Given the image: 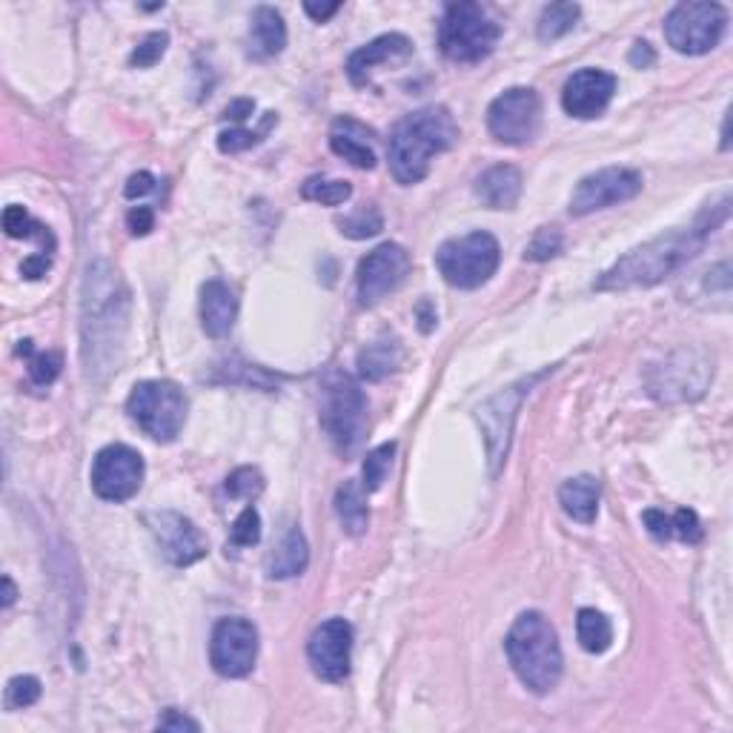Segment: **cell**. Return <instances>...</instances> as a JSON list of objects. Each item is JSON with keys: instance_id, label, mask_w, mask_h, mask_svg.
Instances as JSON below:
<instances>
[{"instance_id": "6da1fadb", "label": "cell", "mask_w": 733, "mask_h": 733, "mask_svg": "<svg viewBox=\"0 0 733 733\" xmlns=\"http://www.w3.org/2000/svg\"><path fill=\"white\" fill-rule=\"evenodd\" d=\"M130 327V290L107 261L87 267L81 295V359L87 379L103 384L118 373Z\"/></svg>"}, {"instance_id": "7a4b0ae2", "label": "cell", "mask_w": 733, "mask_h": 733, "mask_svg": "<svg viewBox=\"0 0 733 733\" xmlns=\"http://www.w3.org/2000/svg\"><path fill=\"white\" fill-rule=\"evenodd\" d=\"M727 212H731V198L725 192L716 204H707L691 227L665 232V235L653 238L647 244L627 252L625 259H619L611 270L602 272V279L593 284V290L616 292L633 290V287H653L659 281H665L667 275L682 270L687 261L696 259V252L705 247L711 232L725 224Z\"/></svg>"}, {"instance_id": "3957f363", "label": "cell", "mask_w": 733, "mask_h": 733, "mask_svg": "<svg viewBox=\"0 0 733 733\" xmlns=\"http://www.w3.org/2000/svg\"><path fill=\"white\" fill-rule=\"evenodd\" d=\"M459 141V127L444 107H424L401 118L390 135L388 158L395 181L410 187L428 178L433 155L448 152Z\"/></svg>"}, {"instance_id": "277c9868", "label": "cell", "mask_w": 733, "mask_h": 733, "mask_svg": "<svg viewBox=\"0 0 733 733\" xmlns=\"http://www.w3.org/2000/svg\"><path fill=\"white\" fill-rule=\"evenodd\" d=\"M508 659L524 687L533 693H550L562 680V647L548 616L528 611L513 622L508 639Z\"/></svg>"}, {"instance_id": "5b68a950", "label": "cell", "mask_w": 733, "mask_h": 733, "mask_svg": "<svg viewBox=\"0 0 733 733\" xmlns=\"http://www.w3.org/2000/svg\"><path fill=\"white\" fill-rule=\"evenodd\" d=\"M321 428L344 455L355 453L366 433V399L359 381L347 373H330L321 390Z\"/></svg>"}, {"instance_id": "8992f818", "label": "cell", "mask_w": 733, "mask_h": 733, "mask_svg": "<svg viewBox=\"0 0 733 733\" xmlns=\"http://www.w3.org/2000/svg\"><path fill=\"white\" fill-rule=\"evenodd\" d=\"M499 23L479 3H450L439 27V47L455 63L484 61L499 43Z\"/></svg>"}, {"instance_id": "52a82bcc", "label": "cell", "mask_w": 733, "mask_h": 733, "mask_svg": "<svg viewBox=\"0 0 733 733\" xmlns=\"http://www.w3.org/2000/svg\"><path fill=\"white\" fill-rule=\"evenodd\" d=\"M502 250L490 232H470L462 238H450L435 252V267L442 279L459 290H475L488 284L493 272L499 270Z\"/></svg>"}, {"instance_id": "ba28073f", "label": "cell", "mask_w": 733, "mask_h": 733, "mask_svg": "<svg viewBox=\"0 0 733 733\" xmlns=\"http://www.w3.org/2000/svg\"><path fill=\"white\" fill-rule=\"evenodd\" d=\"M127 413L155 442H175L187 421V395L172 381H141L132 388Z\"/></svg>"}, {"instance_id": "9c48e42d", "label": "cell", "mask_w": 733, "mask_h": 733, "mask_svg": "<svg viewBox=\"0 0 733 733\" xmlns=\"http://www.w3.org/2000/svg\"><path fill=\"white\" fill-rule=\"evenodd\" d=\"M727 27V12L720 3L687 0L673 7L665 18V38L676 52L705 54L722 41Z\"/></svg>"}, {"instance_id": "30bf717a", "label": "cell", "mask_w": 733, "mask_h": 733, "mask_svg": "<svg viewBox=\"0 0 733 733\" xmlns=\"http://www.w3.org/2000/svg\"><path fill=\"white\" fill-rule=\"evenodd\" d=\"M711 379L713 361H707L702 353H693V350H680V353L667 355L662 364L651 366L647 390L656 401L680 404V401L700 399Z\"/></svg>"}, {"instance_id": "8fae6325", "label": "cell", "mask_w": 733, "mask_h": 733, "mask_svg": "<svg viewBox=\"0 0 733 733\" xmlns=\"http://www.w3.org/2000/svg\"><path fill=\"white\" fill-rule=\"evenodd\" d=\"M488 130L499 143L524 147L542 130V98L536 89L513 87L490 103Z\"/></svg>"}, {"instance_id": "7c38bea8", "label": "cell", "mask_w": 733, "mask_h": 733, "mask_svg": "<svg viewBox=\"0 0 733 733\" xmlns=\"http://www.w3.org/2000/svg\"><path fill=\"white\" fill-rule=\"evenodd\" d=\"M544 373L530 375V379H522L513 388L502 390L499 395H493L490 401H484L475 419L482 424V435L484 442H488V459H490V473L499 475L502 470L504 459H508L510 450V433H513V421H516V410L522 408L524 395L530 393V388L542 379Z\"/></svg>"}, {"instance_id": "4fadbf2b", "label": "cell", "mask_w": 733, "mask_h": 733, "mask_svg": "<svg viewBox=\"0 0 733 733\" xmlns=\"http://www.w3.org/2000/svg\"><path fill=\"white\" fill-rule=\"evenodd\" d=\"M143 459L127 444H109L92 462V490L103 502H130L143 484Z\"/></svg>"}, {"instance_id": "5bb4252c", "label": "cell", "mask_w": 733, "mask_h": 733, "mask_svg": "<svg viewBox=\"0 0 733 733\" xmlns=\"http://www.w3.org/2000/svg\"><path fill=\"white\" fill-rule=\"evenodd\" d=\"M259 659V631L247 619H221L212 631L210 662L227 680H241Z\"/></svg>"}, {"instance_id": "9a60e30c", "label": "cell", "mask_w": 733, "mask_h": 733, "mask_svg": "<svg viewBox=\"0 0 733 733\" xmlns=\"http://www.w3.org/2000/svg\"><path fill=\"white\" fill-rule=\"evenodd\" d=\"M642 192V175L627 167H608L584 175L571 195V215H591L613 204H625Z\"/></svg>"}, {"instance_id": "2e32d148", "label": "cell", "mask_w": 733, "mask_h": 733, "mask_svg": "<svg viewBox=\"0 0 733 733\" xmlns=\"http://www.w3.org/2000/svg\"><path fill=\"white\" fill-rule=\"evenodd\" d=\"M150 533L155 536L163 559L175 568H190L207 556V536L175 510H155L143 516Z\"/></svg>"}, {"instance_id": "e0dca14e", "label": "cell", "mask_w": 733, "mask_h": 733, "mask_svg": "<svg viewBox=\"0 0 733 733\" xmlns=\"http://www.w3.org/2000/svg\"><path fill=\"white\" fill-rule=\"evenodd\" d=\"M410 272V252L399 244L375 247L366 259L359 264V304L375 307L381 299H388L390 292L404 284Z\"/></svg>"}, {"instance_id": "ac0fdd59", "label": "cell", "mask_w": 733, "mask_h": 733, "mask_svg": "<svg viewBox=\"0 0 733 733\" xmlns=\"http://www.w3.org/2000/svg\"><path fill=\"white\" fill-rule=\"evenodd\" d=\"M353 656V627L347 619H327L307 642V659L319 680L344 682Z\"/></svg>"}, {"instance_id": "d6986e66", "label": "cell", "mask_w": 733, "mask_h": 733, "mask_svg": "<svg viewBox=\"0 0 733 733\" xmlns=\"http://www.w3.org/2000/svg\"><path fill=\"white\" fill-rule=\"evenodd\" d=\"M616 78L602 69H579L576 76L568 78L562 89V107L573 118H599L613 101Z\"/></svg>"}, {"instance_id": "ffe728a7", "label": "cell", "mask_w": 733, "mask_h": 733, "mask_svg": "<svg viewBox=\"0 0 733 733\" xmlns=\"http://www.w3.org/2000/svg\"><path fill=\"white\" fill-rule=\"evenodd\" d=\"M408 54H413V43H410L404 34H381L373 43H366L359 52L350 54L347 76H350V81H353L355 87H366L381 63H390L395 61V58H408Z\"/></svg>"}, {"instance_id": "44dd1931", "label": "cell", "mask_w": 733, "mask_h": 733, "mask_svg": "<svg viewBox=\"0 0 733 733\" xmlns=\"http://www.w3.org/2000/svg\"><path fill=\"white\" fill-rule=\"evenodd\" d=\"M238 299L224 281H207L201 287V327L210 339H227L235 324Z\"/></svg>"}, {"instance_id": "7402d4cb", "label": "cell", "mask_w": 733, "mask_h": 733, "mask_svg": "<svg viewBox=\"0 0 733 733\" xmlns=\"http://www.w3.org/2000/svg\"><path fill=\"white\" fill-rule=\"evenodd\" d=\"M373 130H366L364 123L353 121V118H339L330 132V147L339 158L350 161L359 170H373L375 167V152L370 147Z\"/></svg>"}, {"instance_id": "603a6c76", "label": "cell", "mask_w": 733, "mask_h": 733, "mask_svg": "<svg viewBox=\"0 0 733 733\" xmlns=\"http://www.w3.org/2000/svg\"><path fill=\"white\" fill-rule=\"evenodd\" d=\"M287 47V27L275 9L259 7L252 12V27L247 34V54L255 61H267L284 52Z\"/></svg>"}, {"instance_id": "cb8c5ba5", "label": "cell", "mask_w": 733, "mask_h": 733, "mask_svg": "<svg viewBox=\"0 0 733 733\" xmlns=\"http://www.w3.org/2000/svg\"><path fill=\"white\" fill-rule=\"evenodd\" d=\"M475 195L490 210H513L522 195V172L510 163H499L475 181Z\"/></svg>"}, {"instance_id": "d4e9b609", "label": "cell", "mask_w": 733, "mask_h": 733, "mask_svg": "<svg viewBox=\"0 0 733 733\" xmlns=\"http://www.w3.org/2000/svg\"><path fill=\"white\" fill-rule=\"evenodd\" d=\"M310 564V548L299 528H287L279 544L267 556V576L270 579H292L301 576Z\"/></svg>"}, {"instance_id": "484cf974", "label": "cell", "mask_w": 733, "mask_h": 733, "mask_svg": "<svg viewBox=\"0 0 733 733\" xmlns=\"http://www.w3.org/2000/svg\"><path fill=\"white\" fill-rule=\"evenodd\" d=\"M559 502H562V510L573 522L593 524L599 516V482L593 475H576V479L562 484Z\"/></svg>"}, {"instance_id": "4316f807", "label": "cell", "mask_w": 733, "mask_h": 733, "mask_svg": "<svg viewBox=\"0 0 733 733\" xmlns=\"http://www.w3.org/2000/svg\"><path fill=\"white\" fill-rule=\"evenodd\" d=\"M401 355H404V350H401V341L384 335V339L373 341V344H366L364 350L359 353V375L364 381L388 379L395 366L401 364Z\"/></svg>"}, {"instance_id": "83f0119b", "label": "cell", "mask_w": 733, "mask_h": 733, "mask_svg": "<svg viewBox=\"0 0 733 733\" xmlns=\"http://www.w3.org/2000/svg\"><path fill=\"white\" fill-rule=\"evenodd\" d=\"M335 513H339V522L344 528V533L350 536H364L366 528H370V510H366V496L364 488L355 482H344L335 490Z\"/></svg>"}, {"instance_id": "f1b7e54d", "label": "cell", "mask_w": 733, "mask_h": 733, "mask_svg": "<svg viewBox=\"0 0 733 733\" xmlns=\"http://www.w3.org/2000/svg\"><path fill=\"white\" fill-rule=\"evenodd\" d=\"M576 636L579 645L588 653H604L613 642V625L604 613L593 611V608H582L576 616Z\"/></svg>"}, {"instance_id": "f546056e", "label": "cell", "mask_w": 733, "mask_h": 733, "mask_svg": "<svg viewBox=\"0 0 733 733\" xmlns=\"http://www.w3.org/2000/svg\"><path fill=\"white\" fill-rule=\"evenodd\" d=\"M3 230H7L9 238H23V241H38L41 244V250L47 252V255H52L54 252V235L49 232V227L38 224L32 215H29L23 207L12 204L7 207V212H3Z\"/></svg>"}, {"instance_id": "4dcf8cb0", "label": "cell", "mask_w": 733, "mask_h": 733, "mask_svg": "<svg viewBox=\"0 0 733 733\" xmlns=\"http://www.w3.org/2000/svg\"><path fill=\"white\" fill-rule=\"evenodd\" d=\"M579 18H582V7H579V3H550V7L542 9V18H539V41H559V38H564L568 32H573Z\"/></svg>"}, {"instance_id": "1f68e13d", "label": "cell", "mask_w": 733, "mask_h": 733, "mask_svg": "<svg viewBox=\"0 0 733 733\" xmlns=\"http://www.w3.org/2000/svg\"><path fill=\"white\" fill-rule=\"evenodd\" d=\"M301 195H304L307 201H315V204L339 207L353 195V187L347 181H335V178H310V181L301 187Z\"/></svg>"}, {"instance_id": "d6a6232c", "label": "cell", "mask_w": 733, "mask_h": 733, "mask_svg": "<svg viewBox=\"0 0 733 733\" xmlns=\"http://www.w3.org/2000/svg\"><path fill=\"white\" fill-rule=\"evenodd\" d=\"M393 455H395V444L393 442L381 444V448H375V450H370V453H366L364 468H361L366 493H375V490L384 484L390 468H393Z\"/></svg>"}, {"instance_id": "836d02e7", "label": "cell", "mask_w": 733, "mask_h": 733, "mask_svg": "<svg viewBox=\"0 0 733 733\" xmlns=\"http://www.w3.org/2000/svg\"><path fill=\"white\" fill-rule=\"evenodd\" d=\"M21 353L29 355V379H32L38 388H47V384H52V381L61 375V353H52V350H47V353H32V341H23Z\"/></svg>"}, {"instance_id": "e575fe53", "label": "cell", "mask_w": 733, "mask_h": 733, "mask_svg": "<svg viewBox=\"0 0 733 733\" xmlns=\"http://www.w3.org/2000/svg\"><path fill=\"white\" fill-rule=\"evenodd\" d=\"M275 121H279V118H275V112H267L264 123H261V130L250 132V130H241V127H238V130L221 132V135H218V150L224 152V155H235V152L252 150L255 143H261V138L270 132V127Z\"/></svg>"}, {"instance_id": "d590c367", "label": "cell", "mask_w": 733, "mask_h": 733, "mask_svg": "<svg viewBox=\"0 0 733 733\" xmlns=\"http://www.w3.org/2000/svg\"><path fill=\"white\" fill-rule=\"evenodd\" d=\"M339 230L341 235L361 241V238L379 235V232L384 230V218H381V212L375 210V207H364V210L353 212V215L339 218Z\"/></svg>"}, {"instance_id": "8d00e7d4", "label": "cell", "mask_w": 733, "mask_h": 733, "mask_svg": "<svg viewBox=\"0 0 733 733\" xmlns=\"http://www.w3.org/2000/svg\"><path fill=\"white\" fill-rule=\"evenodd\" d=\"M564 247V235L559 227H542L536 235L530 238V244L524 247V261H550L556 259Z\"/></svg>"}, {"instance_id": "74e56055", "label": "cell", "mask_w": 733, "mask_h": 733, "mask_svg": "<svg viewBox=\"0 0 733 733\" xmlns=\"http://www.w3.org/2000/svg\"><path fill=\"white\" fill-rule=\"evenodd\" d=\"M261 490H264V475L255 468H238L235 473H230V479H227V493H230V499L252 502V499L261 496Z\"/></svg>"}, {"instance_id": "f35d334b", "label": "cell", "mask_w": 733, "mask_h": 733, "mask_svg": "<svg viewBox=\"0 0 733 733\" xmlns=\"http://www.w3.org/2000/svg\"><path fill=\"white\" fill-rule=\"evenodd\" d=\"M261 542V516L259 510L244 508L238 513V519L232 522L230 530V544L232 548H252V544Z\"/></svg>"}, {"instance_id": "ab89813d", "label": "cell", "mask_w": 733, "mask_h": 733, "mask_svg": "<svg viewBox=\"0 0 733 733\" xmlns=\"http://www.w3.org/2000/svg\"><path fill=\"white\" fill-rule=\"evenodd\" d=\"M41 700V682L34 676H14L7 685V707L9 711H21V707L34 705Z\"/></svg>"}, {"instance_id": "60d3db41", "label": "cell", "mask_w": 733, "mask_h": 733, "mask_svg": "<svg viewBox=\"0 0 733 733\" xmlns=\"http://www.w3.org/2000/svg\"><path fill=\"white\" fill-rule=\"evenodd\" d=\"M167 47H170V38L163 32L147 34V38L135 47V52L130 54V63L138 69L155 67V63L163 58V52H167Z\"/></svg>"}, {"instance_id": "b9f144b4", "label": "cell", "mask_w": 733, "mask_h": 733, "mask_svg": "<svg viewBox=\"0 0 733 733\" xmlns=\"http://www.w3.org/2000/svg\"><path fill=\"white\" fill-rule=\"evenodd\" d=\"M671 522H673V536H680L682 542H687V544L702 542V522L693 510H687V508L676 510V513L671 516Z\"/></svg>"}, {"instance_id": "7bdbcfd3", "label": "cell", "mask_w": 733, "mask_h": 733, "mask_svg": "<svg viewBox=\"0 0 733 733\" xmlns=\"http://www.w3.org/2000/svg\"><path fill=\"white\" fill-rule=\"evenodd\" d=\"M642 522H645L647 533H651L656 542H667V539H673V522L671 516L662 513V510H645V513H642Z\"/></svg>"}, {"instance_id": "ee69618b", "label": "cell", "mask_w": 733, "mask_h": 733, "mask_svg": "<svg viewBox=\"0 0 733 733\" xmlns=\"http://www.w3.org/2000/svg\"><path fill=\"white\" fill-rule=\"evenodd\" d=\"M158 727H161V731H192V733L201 731V725H198L195 720H190V716H183V713L175 711V707H170V711H163L161 713V720H158Z\"/></svg>"}, {"instance_id": "f6af8a7d", "label": "cell", "mask_w": 733, "mask_h": 733, "mask_svg": "<svg viewBox=\"0 0 733 733\" xmlns=\"http://www.w3.org/2000/svg\"><path fill=\"white\" fill-rule=\"evenodd\" d=\"M127 227H130L132 235H150L152 227H155V212L150 207H135L127 215Z\"/></svg>"}, {"instance_id": "bcb514c9", "label": "cell", "mask_w": 733, "mask_h": 733, "mask_svg": "<svg viewBox=\"0 0 733 733\" xmlns=\"http://www.w3.org/2000/svg\"><path fill=\"white\" fill-rule=\"evenodd\" d=\"M49 267H52V255H47V252H34V255H29V259L21 264V272L23 279L34 281V279H43L49 272Z\"/></svg>"}, {"instance_id": "7dc6e473", "label": "cell", "mask_w": 733, "mask_h": 733, "mask_svg": "<svg viewBox=\"0 0 733 733\" xmlns=\"http://www.w3.org/2000/svg\"><path fill=\"white\" fill-rule=\"evenodd\" d=\"M155 190V178L150 175V172H135V175L127 181V190H123V195L127 198H141L147 195V192Z\"/></svg>"}, {"instance_id": "c3c4849f", "label": "cell", "mask_w": 733, "mask_h": 733, "mask_svg": "<svg viewBox=\"0 0 733 733\" xmlns=\"http://www.w3.org/2000/svg\"><path fill=\"white\" fill-rule=\"evenodd\" d=\"M627 61H631L636 69H647V67H653V61H656V54H653L651 43L636 41V43H633L631 54H627Z\"/></svg>"}, {"instance_id": "681fc988", "label": "cell", "mask_w": 733, "mask_h": 733, "mask_svg": "<svg viewBox=\"0 0 733 733\" xmlns=\"http://www.w3.org/2000/svg\"><path fill=\"white\" fill-rule=\"evenodd\" d=\"M252 109H255V101H250V98H238V101H232L230 107L224 109V118L227 121L241 123L252 116Z\"/></svg>"}, {"instance_id": "f907efd6", "label": "cell", "mask_w": 733, "mask_h": 733, "mask_svg": "<svg viewBox=\"0 0 733 733\" xmlns=\"http://www.w3.org/2000/svg\"><path fill=\"white\" fill-rule=\"evenodd\" d=\"M339 9H341V3H324V7H319V3H304V12L319 23H324L327 18H333Z\"/></svg>"}, {"instance_id": "816d5d0a", "label": "cell", "mask_w": 733, "mask_h": 733, "mask_svg": "<svg viewBox=\"0 0 733 733\" xmlns=\"http://www.w3.org/2000/svg\"><path fill=\"white\" fill-rule=\"evenodd\" d=\"M419 315H421V333H430V330H433V324H435V313H433V307H430L428 301L419 307Z\"/></svg>"}, {"instance_id": "f5cc1de1", "label": "cell", "mask_w": 733, "mask_h": 733, "mask_svg": "<svg viewBox=\"0 0 733 733\" xmlns=\"http://www.w3.org/2000/svg\"><path fill=\"white\" fill-rule=\"evenodd\" d=\"M14 599H18V588L9 576H3V608H12Z\"/></svg>"}]
</instances>
